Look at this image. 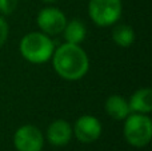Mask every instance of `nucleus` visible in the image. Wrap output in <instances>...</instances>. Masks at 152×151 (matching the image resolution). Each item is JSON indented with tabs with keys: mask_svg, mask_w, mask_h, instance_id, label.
I'll list each match as a JSON object with an SVG mask.
<instances>
[{
	"mask_svg": "<svg viewBox=\"0 0 152 151\" xmlns=\"http://www.w3.org/2000/svg\"><path fill=\"white\" fill-rule=\"evenodd\" d=\"M10 35V27H8L7 20L4 19V16L0 15V48L5 44Z\"/></svg>",
	"mask_w": 152,
	"mask_h": 151,
	"instance_id": "14",
	"label": "nucleus"
},
{
	"mask_svg": "<svg viewBox=\"0 0 152 151\" xmlns=\"http://www.w3.org/2000/svg\"><path fill=\"white\" fill-rule=\"evenodd\" d=\"M36 23L42 32L48 36H55L63 32L67 24V16L60 8L44 7L37 13Z\"/></svg>",
	"mask_w": 152,
	"mask_h": 151,
	"instance_id": "5",
	"label": "nucleus"
},
{
	"mask_svg": "<svg viewBox=\"0 0 152 151\" xmlns=\"http://www.w3.org/2000/svg\"><path fill=\"white\" fill-rule=\"evenodd\" d=\"M61 34H63L64 39H66V43L80 44L87 37V27L79 19H72L71 21H67Z\"/></svg>",
	"mask_w": 152,
	"mask_h": 151,
	"instance_id": "11",
	"label": "nucleus"
},
{
	"mask_svg": "<svg viewBox=\"0 0 152 151\" xmlns=\"http://www.w3.org/2000/svg\"><path fill=\"white\" fill-rule=\"evenodd\" d=\"M55 48V43L51 36L42 31L28 32L19 43L20 55L32 64H43L51 60Z\"/></svg>",
	"mask_w": 152,
	"mask_h": 151,
	"instance_id": "2",
	"label": "nucleus"
},
{
	"mask_svg": "<svg viewBox=\"0 0 152 151\" xmlns=\"http://www.w3.org/2000/svg\"><path fill=\"white\" fill-rule=\"evenodd\" d=\"M131 112L150 114L152 111V91L151 88H139L131 95L128 100Z\"/></svg>",
	"mask_w": 152,
	"mask_h": 151,
	"instance_id": "10",
	"label": "nucleus"
},
{
	"mask_svg": "<svg viewBox=\"0 0 152 151\" xmlns=\"http://www.w3.org/2000/svg\"><path fill=\"white\" fill-rule=\"evenodd\" d=\"M135 31L128 24H116L112 29V40L119 47H131L135 42Z\"/></svg>",
	"mask_w": 152,
	"mask_h": 151,
	"instance_id": "12",
	"label": "nucleus"
},
{
	"mask_svg": "<svg viewBox=\"0 0 152 151\" xmlns=\"http://www.w3.org/2000/svg\"><path fill=\"white\" fill-rule=\"evenodd\" d=\"M19 0H0V13L3 16L11 15L18 8Z\"/></svg>",
	"mask_w": 152,
	"mask_h": 151,
	"instance_id": "13",
	"label": "nucleus"
},
{
	"mask_svg": "<svg viewBox=\"0 0 152 151\" xmlns=\"http://www.w3.org/2000/svg\"><path fill=\"white\" fill-rule=\"evenodd\" d=\"M72 126L64 119H55L47 128V141L52 146H66L72 138Z\"/></svg>",
	"mask_w": 152,
	"mask_h": 151,
	"instance_id": "8",
	"label": "nucleus"
},
{
	"mask_svg": "<svg viewBox=\"0 0 152 151\" xmlns=\"http://www.w3.org/2000/svg\"><path fill=\"white\" fill-rule=\"evenodd\" d=\"M124 138L131 146L144 147L152 138V120L147 114L131 112L124 119Z\"/></svg>",
	"mask_w": 152,
	"mask_h": 151,
	"instance_id": "3",
	"label": "nucleus"
},
{
	"mask_svg": "<svg viewBox=\"0 0 152 151\" xmlns=\"http://www.w3.org/2000/svg\"><path fill=\"white\" fill-rule=\"evenodd\" d=\"M42 1H44V3H55L56 0H42Z\"/></svg>",
	"mask_w": 152,
	"mask_h": 151,
	"instance_id": "15",
	"label": "nucleus"
},
{
	"mask_svg": "<svg viewBox=\"0 0 152 151\" xmlns=\"http://www.w3.org/2000/svg\"><path fill=\"white\" fill-rule=\"evenodd\" d=\"M13 146L18 151H42L44 135L34 125L20 126L13 134Z\"/></svg>",
	"mask_w": 152,
	"mask_h": 151,
	"instance_id": "6",
	"label": "nucleus"
},
{
	"mask_svg": "<svg viewBox=\"0 0 152 151\" xmlns=\"http://www.w3.org/2000/svg\"><path fill=\"white\" fill-rule=\"evenodd\" d=\"M102 123L94 115H81L77 118L72 127V134L81 143L96 142L102 135Z\"/></svg>",
	"mask_w": 152,
	"mask_h": 151,
	"instance_id": "7",
	"label": "nucleus"
},
{
	"mask_svg": "<svg viewBox=\"0 0 152 151\" xmlns=\"http://www.w3.org/2000/svg\"><path fill=\"white\" fill-rule=\"evenodd\" d=\"M55 72L64 80L83 79L89 70V58L80 44L64 43L55 48L51 58Z\"/></svg>",
	"mask_w": 152,
	"mask_h": 151,
	"instance_id": "1",
	"label": "nucleus"
},
{
	"mask_svg": "<svg viewBox=\"0 0 152 151\" xmlns=\"http://www.w3.org/2000/svg\"><path fill=\"white\" fill-rule=\"evenodd\" d=\"M104 108H105L107 115H110V117L115 120H124L131 114V108H129L128 100L121 95L108 96L104 103Z\"/></svg>",
	"mask_w": 152,
	"mask_h": 151,
	"instance_id": "9",
	"label": "nucleus"
},
{
	"mask_svg": "<svg viewBox=\"0 0 152 151\" xmlns=\"http://www.w3.org/2000/svg\"><path fill=\"white\" fill-rule=\"evenodd\" d=\"M123 12L120 0H89L88 15L97 27H110L119 21Z\"/></svg>",
	"mask_w": 152,
	"mask_h": 151,
	"instance_id": "4",
	"label": "nucleus"
}]
</instances>
